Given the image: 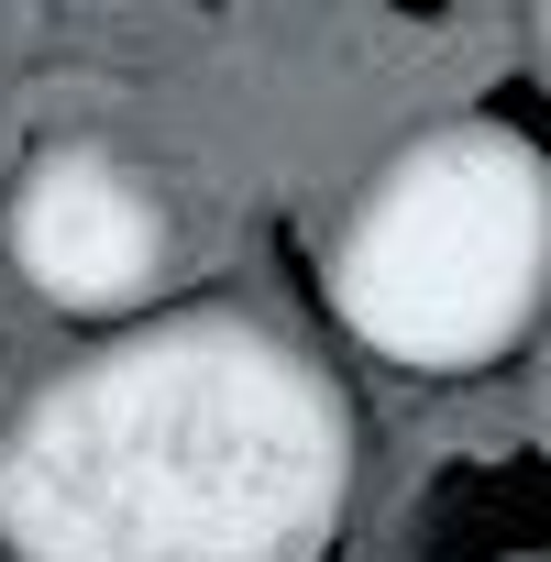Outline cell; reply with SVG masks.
<instances>
[{
	"mask_svg": "<svg viewBox=\"0 0 551 562\" xmlns=\"http://www.w3.org/2000/svg\"><path fill=\"white\" fill-rule=\"evenodd\" d=\"M353 386L288 321L188 299L78 342L0 419L12 562H321L353 518Z\"/></svg>",
	"mask_w": 551,
	"mask_h": 562,
	"instance_id": "1",
	"label": "cell"
},
{
	"mask_svg": "<svg viewBox=\"0 0 551 562\" xmlns=\"http://www.w3.org/2000/svg\"><path fill=\"white\" fill-rule=\"evenodd\" d=\"M331 321L408 375H485L551 299V166L518 122L452 111L375 155L321 243Z\"/></svg>",
	"mask_w": 551,
	"mask_h": 562,
	"instance_id": "2",
	"label": "cell"
},
{
	"mask_svg": "<svg viewBox=\"0 0 551 562\" xmlns=\"http://www.w3.org/2000/svg\"><path fill=\"white\" fill-rule=\"evenodd\" d=\"M0 243L56 321H144L177 265V210L122 144L67 133L23 155L12 199H0Z\"/></svg>",
	"mask_w": 551,
	"mask_h": 562,
	"instance_id": "3",
	"label": "cell"
},
{
	"mask_svg": "<svg viewBox=\"0 0 551 562\" xmlns=\"http://www.w3.org/2000/svg\"><path fill=\"white\" fill-rule=\"evenodd\" d=\"M518 562H540V551H518Z\"/></svg>",
	"mask_w": 551,
	"mask_h": 562,
	"instance_id": "4",
	"label": "cell"
}]
</instances>
